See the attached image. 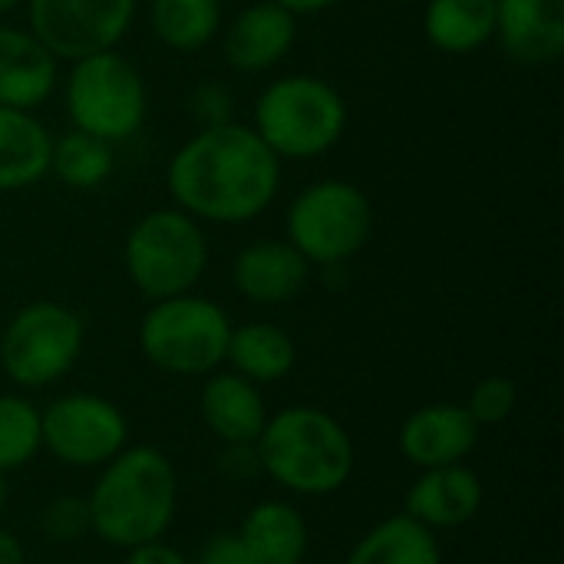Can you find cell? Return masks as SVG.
I'll use <instances>...</instances> for the list:
<instances>
[{
	"instance_id": "cell-1",
	"label": "cell",
	"mask_w": 564,
	"mask_h": 564,
	"mask_svg": "<svg viewBox=\"0 0 564 564\" xmlns=\"http://www.w3.org/2000/svg\"><path fill=\"white\" fill-rule=\"evenodd\" d=\"M278 155L245 126L215 122L198 132L169 169L172 195L182 208L208 221H248L278 192Z\"/></svg>"
},
{
	"instance_id": "cell-2",
	"label": "cell",
	"mask_w": 564,
	"mask_h": 564,
	"mask_svg": "<svg viewBox=\"0 0 564 564\" xmlns=\"http://www.w3.org/2000/svg\"><path fill=\"white\" fill-rule=\"evenodd\" d=\"M178 479L172 463L152 449H122L106 463L86 506L93 532L112 549H139L159 542L175 519Z\"/></svg>"
},
{
	"instance_id": "cell-3",
	"label": "cell",
	"mask_w": 564,
	"mask_h": 564,
	"mask_svg": "<svg viewBox=\"0 0 564 564\" xmlns=\"http://www.w3.org/2000/svg\"><path fill=\"white\" fill-rule=\"evenodd\" d=\"M254 446L261 473L294 496H330L354 473V440L317 406H291L268 416Z\"/></svg>"
},
{
	"instance_id": "cell-4",
	"label": "cell",
	"mask_w": 564,
	"mask_h": 564,
	"mask_svg": "<svg viewBox=\"0 0 564 564\" xmlns=\"http://www.w3.org/2000/svg\"><path fill=\"white\" fill-rule=\"evenodd\" d=\"M231 324L225 311L205 297H165L159 301L139 330L142 354L165 373L198 377L212 373L228 354Z\"/></svg>"
},
{
	"instance_id": "cell-5",
	"label": "cell",
	"mask_w": 564,
	"mask_h": 564,
	"mask_svg": "<svg viewBox=\"0 0 564 564\" xmlns=\"http://www.w3.org/2000/svg\"><path fill=\"white\" fill-rule=\"evenodd\" d=\"M347 122L344 99L314 76H288L258 102V135L274 155L311 159L327 152Z\"/></svg>"
},
{
	"instance_id": "cell-6",
	"label": "cell",
	"mask_w": 564,
	"mask_h": 564,
	"mask_svg": "<svg viewBox=\"0 0 564 564\" xmlns=\"http://www.w3.org/2000/svg\"><path fill=\"white\" fill-rule=\"evenodd\" d=\"M208 261L198 225L182 212L145 215L126 241V268L132 284L152 297H178L202 278Z\"/></svg>"
},
{
	"instance_id": "cell-7",
	"label": "cell",
	"mask_w": 564,
	"mask_h": 564,
	"mask_svg": "<svg viewBox=\"0 0 564 564\" xmlns=\"http://www.w3.org/2000/svg\"><path fill=\"white\" fill-rule=\"evenodd\" d=\"M83 347V324L73 311L36 301L26 304L3 330L0 367L3 373L26 387L40 390L56 383L76 364Z\"/></svg>"
},
{
	"instance_id": "cell-8",
	"label": "cell",
	"mask_w": 564,
	"mask_h": 564,
	"mask_svg": "<svg viewBox=\"0 0 564 564\" xmlns=\"http://www.w3.org/2000/svg\"><path fill=\"white\" fill-rule=\"evenodd\" d=\"M66 102L76 129L106 142L129 139L145 116V89L139 73L109 50L76 59Z\"/></svg>"
},
{
	"instance_id": "cell-9",
	"label": "cell",
	"mask_w": 564,
	"mask_h": 564,
	"mask_svg": "<svg viewBox=\"0 0 564 564\" xmlns=\"http://www.w3.org/2000/svg\"><path fill=\"white\" fill-rule=\"evenodd\" d=\"M373 228L370 202L347 182L311 185L291 208V245L317 264H340L354 258Z\"/></svg>"
},
{
	"instance_id": "cell-10",
	"label": "cell",
	"mask_w": 564,
	"mask_h": 564,
	"mask_svg": "<svg viewBox=\"0 0 564 564\" xmlns=\"http://www.w3.org/2000/svg\"><path fill=\"white\" fill-rule=\"evenodd\" d=\"M43 446L73 469L106 466L126 449V416L116 403L89 393H69L40 413Z\"/></svg>"
},
{
	"instance_id": "cell-11",
	"label": "cell",
	"mask_w": 564,
	"mask_h": 564,
	"mask_svg": "<svg viewBox=\"0 0 564 564\" xmlns=\"http://www.w3.org/2000/svg\"><path fill=\"white\" fill-rule=\"evenodd\" d=\"M135 0H30L33 36L63 59L109 50L129 26Z\"/></svg>"
},
{
	"instance_id": "cell-12",
	"label": "cell",
	"mask_w": 564,
	"mask_h": 564,
	"mask_svg": "<svg viewBox=\"0 0 564 564\" xmlns=\"http://www.w3.org/2000/svg\"><path fill=\"white\" fill-rule=\"evenodd\" d=\"M479 440V423L466 406L436 403L416 410L400 430V453L420 469H440L463 463Z\"/></svg>"
},
{
	"instance_id": "cell-13",
	"label": "cell",
	"mask_w": 564,
	"mask_h": 564,
	"mask_svg": "<svg viewBox=\"0 0 564 564\" xmlns=\"http://www.w3.org/2000/svg\"><path fill=\"white\" fill-rule=\"evenodd\" d=\"M479 509H482V482L463 463L423 469V476L406 492V516L426 525L430 532L459 529L473 522Z\"/></svg>"
},
{
	"instance_id": "cell-14",
	"label": "cell",
	"mask_w": 564,
	"mask_h": 564,
	"mask_svg": "<svg viewBox=\"0 0 564 564\" xmlns=\"http://www.w3.org/2000/svg\"><path fill=\"white\" fill-rule=\"evenodd\" d=\"M496 30L519 63H552L564 50V0H496Z\"/></svg>"
},
{
	"instance_id": "cell-15",
	"label": "cell",
	"mask_w": 564,
	"mask_h": 564,
	"mask_svg": "<svg viewBox=\"0 0 564 564\" xmlns=\"http://www.w3.org/2000/svg\"><path fill=\"white\" fill-rule=\"evenodd\" d=\"M294 43V13L278 0L248 7L225 33V56L241 73L274 66Z\"/></svg>"
},
{
	"instance_id": "cell-16",
	"label": "cell",
	"mask_w": 564,
	"mask_h": 564,
	"mask_svg": "<svg viewBox=\"0 0 564 564\" xmlns=\"http://www.w3.org/2000/svg\"><path fill=\"white\" fill-rule=\"evenodd\" d=\"M53 83V53L33 33L0 26V106L30 109L50 96Z\"/></svg>"
},
{
	"instance_id": "cell-17",
	"label": "cell",
	"mask_w": 564,
	"mask_h": 564,
	"mask_svg": "<svg viewBox=\"0 0 564 564\" xmlns=\"http://www.w3.org/2000/svg\"><path fill=\"white\" fill-rule=\"evenodd\" d=\"M307 281V258L284 241H258L235 261V288L258 304L291 301Z\"/></svg>"
},
{
	"instance_id": "cell-18",
	"label": "cell",
	"mask_w": 564,
	"mask_h": 564,
	"mask_svg": "<svg viewBox=\"0 0 564 564\" xmlns=\"http://www.w3.org/2000/svg\"><path fill=\"white\" fill-rule=\"evenodd\" d=\"M202 420L221 443H258L268 410L251 380L215 373L202 390Z\"/></svg>"
},
{
	"instance_id": "cell-19",
	"label": "cell",
	"mask_w": 564,
	"mask_h": 564,
	"mask_svg": "<svg viewBox=\"0 0 564 564\" xmlns=\"http://www.w3.org/2000/svg\"><path fill=\"white\" fill-rule=\"evenodd\" d=\"M238 539L251 564H301L307 555V525L301 512L274 499L245 516Z\"/></svg>"
},
{
	"instance_id": "cell-20",
	"label": "cell",
	"mask_w": 564,
	"mask_h": 564,
	"mask_svg": "<svg viewBox=\"0 0 564 564\" xmlns=\"http://www.w3.org/2000/svg\"><path fill=\"white\" fill-rule=\"evenodd\" d=\"M50 152L46 129L26 109L0 106V192L36 182L50 169Z\"/></svg>"
},
{
	"instance_id": "cell-21",
	"label": "cell",
	"mask_w": 564,
	"mask_h": 564,
	"mask_svg": "<svg viewBox=\"0 0 564 564\" xmlns=\"http://www.w3.org/2000/svg\"><path fill=\"white\" fill-rule=\"evenodd\" d=\"M344 564H443V552L436 532L403 512L373 525Z\"/></svg>"
},
{
	"instance_id": "cell-22",
	"label": "cell",
	"mask_w": 564,
	"mask_h": 564,
	"mask_svg": "<svg viewBox=\"0 0 564 564\" xmlns=\"http://www.w3.org/2000/svg\"><path fill=\"white\" fill-rule=\"evenodd\" d=\"M225 360H231L238 377H245L251 383H274L291 373L297 350H294V340L281 327L245 324V327L231 330Z\"/></svg>"
},
{
	"instance_id": "cell-23",
	"label": "cell",
	"mask_w": 564,
	"mask_h": 564,
	"mask_svg": "<svg viewBox=\"0 0 564 564\" xmlns=\"http://www.w3.org/2000/svg\"><path fill=\"white\" fill-rule=\"evenodd\" d=\"M496 33V0H430L426 36L446 53H469Z\"/></svg>"
},
{
	"instance_id": "cell-24",
	"label": "cell",
	"mask_w": 564,
	"mask_h": 564,
	"mask_svg": "<svg viewBox=\"0 0 564 564\" xmlns=\"http://www.w3.org/2000/svg\"><path fill=\"white\" fill-rule=\"evenodd\" d=\"M218 0H155V33L175 50H198L218 30Z\"/></svg>"
},
{
	"instance_id": "cell-25",
	"label": "cell",
	"mask_w": 564,
	"mask_h": 564,
	"mask_svg": "<svg viewBox=\"0 0 564 564\" xmlns=\"http://www.w3.org/2000/svg\"><path fill=\"white\" fill-rule=\"evenodd\" d=\"M50 165L56 169V175L73 185V188H93L99 185L109 172H112V152L106 139H96L89 132H69L63 135L53 152H50Z\"/></svg>"
},
{
	"instance_id": "cell-26",
	"label": "cell",
	"mask_w": 564,
	"mask_h": 564,
	"mask_svg": "<svg viewBox=\"0 0 564 564\" xmlns=\"http://www.w3.org/2000/svg\"><path fill=\"white\" fill-rule=\"evenodd\" d=\"M40 446L43 436L36 406L23 397H0V473L26 466Z\"/></svg>"
},
{
	"instance_id": "cell-27",
	"label": "cell",
	"mask_w": 564,
	"mask_h": 564,
	"mask_svg": "<svg viewBox=\"0 0 564 564\" xmlns=\"http://www.w3.org/2000/svg\"><path fill=\"white\" fill-rule=\"evenodd\" d=\"M40 532L53 542V545H76L93 532L89 522V506L79 496H59L53 499L43 516H40Z\"/></svg>"
},
{
	"instance_id": "cell-28",
	"label": "cell",
	"mask_w": 564,
	"mask_h": 564,
	"mask_svg": "<svg viewBox=\"0 0 564 564\" xmlns=\"http://www.w3.org/2000/svg\"><path fill=\"white\" fill-rule=\"evenodd\" d=\"M466 410L479 426H496L509 420L516 410V383L506 377H486L482 383H476Z\"/></svg>"
},
{
	"instance_id": "cell-29",
	"label": "cell",
	"mask_w": 564,
	"mask_h": 564,
	"mask_svg": "<svg viewBox=\"0 0 564 564\" xmlns=\"http://www.w3.org/2000/svg\"><path fill=\"white\" fill-rule=\"evenodd\" d=\"M218 473L231 482H248L261 473L258 446L254 443H225V453L218 456Z\"/></svg>"
},
{
	"instance_id": "cell-30",
	"label": "cell",
	"mask_w": 564,
	"mask_h": 564,
	"mask_svg": "<svg viewBox=\"0 0 564 564\" xmlns=\"http://www.w3.org/2000/svg\"><path fill=\"white\" fill-rule=\"evenodd\" d=\"M195 564H251V558H248L238 532H218L202 545Z\"/></svg>"
},
{
	"instance_id": "cell-31",
	"label": "cell",
	"mask_w": 564,
	"mask_h": 564,
	"mask_svg": "<svg viewBox=\"0 0 564 564\" xmlns=\"http://www.w3.org/2000/svg\"><path fill=\"white\" fill-rule=\"evenodd\" d=\"M126 564H188L185 555H178L175 549L162 545V542H149V545H139L129 552Z\"/></svg>"
},
{
	"instance_id": "cell-32",
	"label": "cell",
	"mask_w": 564,
	"mask_h": 564,
	"mask_svg": "<svg viewBox=\"0 0 564 564\" xmlns=\"http://www.w3.org/2000/svg\"><path fill=\"white\" fill-rule=\"evenodd\" d=\"M0 564H23V545L17 542V535L0 529Z\"/></svg>"
},
{
	"instance_id": "cell-33",
	"label": "cell",
	"mask_w": 564,
	"mask_h": 564,
	"mask_svg": "<svg viewBox=\"0 0 564 564\" xmlns=\"http://www.w3.org/2000/svg\"><path fill=\"white\" fill-rule=\"evenodd\" d=\"M281 7H288L291 13H314V10H324L330 7L334 0H278Z\"/></svg>"
},
{
	"instance_id": "cell-34",
	"label": "cell",
	"mask_w": 564,
	"mask_h": 564,
	"mask_svg": "<svg viewBox=\"0 0 564 564\" xmlns=\"http://www.w3.org/2000/svg\"><path fill=\"white\" fill-rule=\"evenodd\" d=\"M3 509H7V479L0 473V516H3Z\"/></svg>"
},
{
	"instance_id": "cell-35",
	"label": "cell",
	"mask_w": 564,
	"mask_h": 564,
	"mask_svg": "<svg viewBox=\"0 0 564 564\" xmlns=\"http://www.w3.org/2000/svg\"><path fill=\"white\" fill-rule=\"evenodd\" d=\"M20 0H0V10H10V7H17Z\"/></svg>"
}]
</instances>
